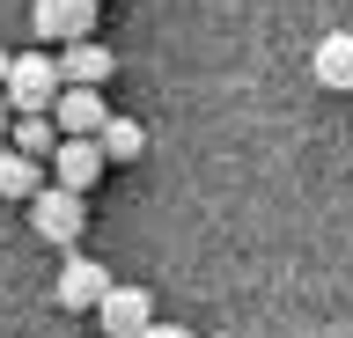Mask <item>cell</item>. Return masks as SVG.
Segmentation results:
<instances>
[{
    "instance_id": "7",
    "label": "cell",
    "mask_w": 353,
    "mask_h": 338,
    "mask_svg": "<svg viewBox=\"0 0 353 338\" xmlns=\"http://www.w3.org/2000/svg\"><path fill=\"white\" fill-rule=\"evenodd\" d=\"M59 74H66V89H103L110 74H118V59H110V45L81 37V45H66V52H59Z\"/></svg>"
},
{
    "instance_id": "9",
    "label": "cell",
    "mask_w": 353,
    "mask_h": 338,
    "mask_svg": "<svg viewBox=\"0 0 353 338\" xmlns=\"http://www.w3.org/2000/svg\"><path fill=\"white\" fill-rule=\"evenodd\" d=\"M316 81H324L331 96H353V37L346 30L316 37Z\"/></svg>"
},
{
    "instance_id": "3",
    "label": "cell",
    "mask_w": 353,
    "mask_h": 338,
    "mask_svg": "<svg viewBox=\"0 0 353 338\" xmlns=\"http://www.w3.org/2000/svg\"><path fill=\"white\" fill-rule=\"evenodd\" d=\"M30 30L44 37V52H52V37L66 52L81 37H96V0H30Z\"/></svg>"
},
{
    "instance_id": "2",
    "label": "cell",
    "mask_w": 353,
    "mask_h": 338,
    "mask_svg": "<svg viewBox=\"0 0 353 338\" xmlns=\"http://www.w3.org/2000/svg\"><path fill=\"white\" fill-rule=\"evenodd\" d=\"M30 228H37L44 243H81V228H88L81 191H66V184H44L37 199H30Z\"/></svg>"
},
{
    "instance_id": "10",
    "label": "cell",
    "mask_w": 353,
    "mask_h": 338,
    "mask_svg": "<svg viewBox=\"0 0 353 338\" xmlns=\"http://www.w3.org/2000/svg\"><path fill=\"white\" fill-rule=\"evenodd\" d=\"M8 140H15V155H30V162H52V155H59V118H15V133H8Z\"/></svg>"
},
{
    "instance_id": "1",
    "label": "cell",
    "mask_w": 353,
    "mask_h": 338,
    "mask_svg": "<svg viewBox=\"0 0 353 338\" xmlns=\"http://www.w3.org/2000/svg\"><path fill=\"white\" fill-rule=\"evenodd\" d=\"M8 111L15 118H52L59 111V96H66V74L52 52H15V67H8Z\"/></svg>"
},
{
    "instance_id": "12",
    "label": "cell",
    "mask_w": 353,
    "mask_h": 338,
    "mask_svg": "<svg viewBox=\"0 0 353 338\" xmlns=\"http://www.w3.org/2000/svg\"><path fill=\"white\" fill-rule=\"evenodd\" d=\"M96 140H103V155H110V162H140V155H148V133H140L132 118H110Z\"/></svg>"
},
{
    "instance_id": "15",
    "label": "cell",
    "mask_w": 353,
    "mask_h": 338,
    "mask_svg": "<svg viewBox=\"0 0 353 338\" xmlns=\"http://www.w3.org/2000/svg\"><path fill=\"white\" fill-rule=\"evenodd\" d=\"M8 67H15V52H0V89H8Z\"/></svg>"
},
{
    "instance_id": "4",
    "label": "cell",
    "mask_w": 353,
    "mask_h": 338,
    "mask_svg": "<svg viewBox=\"0 0 353 338\" xmlns=\"http://www.w3.org/2000/svg\"><path fill=\"white\" fill-rule=\"evenodd\" d=\"M96 324H103L110 338H148V324H154V294H148V287H110L103 302H96Z\"/></svg>"
},
{
    "instance_id": "11",
    "label": "cell",
    "mask_w": 353,
    "mask_h": 338,
    "mask_svg": "<svg viewBox=\"0 0 353 338\" xmlns=\"http://www.w3.org/2000/svg\"><path fill=\"white\" fill-rule=\"evenodd\" d=\"M44 191V162H30V155H0V199H37Z\"/></svg>"
},
{
    "instance_id": "13",
    "label": "cell",
    "mask_w": 353,
    "mask_h": 338,
    "mask_svg": "<svg viewBox=\"0 0 353 338\" xmlns=\"http://www.w3.org/2000/svg\"><path fill=\"white\" fill-rule=\"evenodd\" d=\"M148 338H192L184 324H148Z\"/></svg>"
},
{
    "instance_id": "5",
    "label": "cell",
    "mask_w": 353,
    "mask_h": 338,
    "mask_svg": "<svg viewBox=\"0 0 353 338\" xmlns=\"http://www.w3.org/2000/svg\"><path fill=\"white\" fill-rule=\"evenodd\" d=\"M103 169H110L103 140H59V155H52V184H66V191H88Z\"/></svg>"
},
{
    "instance_id": "6",
    "label": "cell",
    "mask_w": 353,
    "mask_h": 338,
    "mask_svg": "<svg viewBox=\"0 0 353 338\" xmlns=\"http://www.w3.org/2000/svg\"><path fill=\"white\" fill-rule=\"evenodd\" d=\"M110 294V265H96V257H66L59 265V309H96Z\"/></svg>"
},
{
    "instance_id": "14",
    "label": "cell",
    "mask_w": 353,
    "mask_h": 338,
    "mask_svg": "<svg viewBox=\"0 0 353 338\" xmlns=\"http://www.w3.org/2000/svg\"><path fill=\"white\" fill-rule=\"evenodd\" d=\"M8 133H15V111H8V96H0V140H8Z\"/></svg>"
},
{
    "instance_id": "8",
    "label": "cell",
    "mask_w": 353,
    "mask_h": 338,
    "mask_svg": "<svg viewBox=\"0 0 353 338\" xmlns=\"http://www.w3.org/2000/svg\"><path fill=\"white\" fill-rule=\"evenodd\" d=\"M52 118H59V133H66V140H96V133L110 125V103H103L96 89H66Z\"/></svg>"
}]
</instances>
